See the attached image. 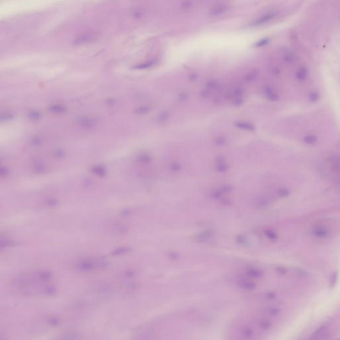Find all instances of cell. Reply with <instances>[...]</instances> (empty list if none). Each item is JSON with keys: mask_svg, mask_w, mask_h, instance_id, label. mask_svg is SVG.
<instances>
[{"mask_svg": "<svg viewBox=\"0 0 340 340\" xmlns=\"http://www.w3.org/2000/svg\"><path fill=\"white\" fill-rule=\"evenodd\" d=\"M215 167L217 171L221 174H225L227 172L229 169V163L226 161L225 157L222 155L218 156L216 158Z\"/></svg>", "mask_w": 340, "mask_h": 340, "instance_id": "3", "label": "cell"}, {"mask_svg": "<svg viewBox=\"0 0 340 340\" xmlns=\"http://www.w3.org/2000/svg\"><path fill=\"white\" fill-rule=\"evenodd\" d=\"M80 123L81 124H82L83 126L87 127V126H93L94 124L95 123V121L90 119V118H82V119L80 120Z\"/></svg>", "mask_w": 340, "mask_h": 340, "instance_id": "18", "label": "cell"}, {"mask_svg": "<svg viewBox=\"0 0 340 340\" xmlns=\"http://www.w3.org/2000/svg\"><path fill=\"white\" fill-rule=\"evenodd\" d=\"M188 97V94L186 93H182L181 94H179V96H178V98L180 100V101H185V99H187Z\"/></svg>", "mask_w": 340, "mask_h": 340, "instance_id": "25", "label": "cell"}, {"mask_svg": "<svg viewBox=\"0 0 340 340\" xmlns=\"http://www.w3.org/2000/svg\"><path fill=\"white\" fill-rule=\"evenodd\" d=\"M138 159L140 162L144 163H149L152 161L151 156L147 153H142L139 156Z\"/></svg>", "mask_w": 340, "mask_h": 340, "instance_id": "13", "label": "cell"}, {"mask_svg": "<svg viewBox=\"0 0 340 340\" xmlns=\"http://www.w3.org/2000/svg\"><path fill=\"white\" fill-rule=\"evenodd\" d=\"M274 15H275L274 13H268V14L264 15L263 16H261V17H258V19H256V20L253 21L251 23V25H252V26H255V27L264 25V23L268 22L270 20H271L272 18L273 17Z\"/></svg>", "mask_w": 340, "mask_h": 340, "instance_id": "6", "label": "cell"}, {"mask_svg": "<svg viewBox=\"0 0 340 340\" xmlns=\"http://www.w3.org/2000/svg\"><path fill=\"white\" fill-rule=\"evenodd\" d=\"M206 86L207 87V90H217L218 86H219V85H218V83L217 80H211L207 82Z\"/></svg>", "mask_w": 340, "mask_h": 340, "instance_id": "15", "label": "cell"}, {"mask_svg": "<svg viewBox=\"0 0 340 340\" xmlns=\"http://www.w3.org/2000/svg\"><path fill=\"white\" fill-rule=\"evenodd\" d=\"M244 101L245 99L243 98V96L237 97V98H234L232 104H233V105H234V106H241V105H242V104H243Z\"/></svg>", "mask_w": 340, "mask_h": 340, "instance_id": "19", "label": "cell"}, {"mask_svg": "<svg viewBox=\"0 0 340 340\" xmlns=\"http://www.w3.org/2000/svg\"><path fill=\"white\" fill-rule=\"evenodd\" d=\"M50 109L51 111L55 112H63L64 111V108L60 105H54V106H51Z\"/></svg>", "mask_w": 340, "mask_h": 340, "instance_id": "20", "label": "cell"}, {"mask_svg": "<svg viewBox=\"0 0 340 340\" xmlns=\"http://www.w3.org/2000/svg\"><path fill=\"white\" fill-rule=\"evenodd\" d=\"M226 137L224 136H219L217 137L215 140V144L218 146H221V145H223L226 144Z\"/></svg>", "mask_w": 340, "mask_h": 340, "instance_id": "17", "label": "cell"}, {"mask_svg": "<svg viewBox=\"0 0 340 340\" xmlns=\"http://www.w3.org/2000/svg\"><path fill=\"white\" fill-rule=\"evenodd\" d=\"M235 241L237 244H239L240 245H247L248 242L247 238L245 236H244L243 234H239V235L236 236Z\"/></svg>", "mask_w": 340, "mask_h": 340, "instance_id": "16", "label": "cell"}, {"mask_svg": "<svg viewBox=\"0 0 340 340\" xmlns=\"http://www.w3.org/2000/svg\"><path fill=\"white\" fill-rule=\"evenodd\" d=\"M150 110V107L149 106H141L136 110V112L138 114H145Z\"/></svg>", "mask_w": 340, "mask_h": 340, "instance_id": "21", "label": "cell"}, {"mask_svg": "<svg viewBox=\"0 0 340 340\" xmlns=\"http://www.w3.org/2000/svg\"><path fill=\"white\" fill-rule=\"evenodd\" d=\"M182 7L184 9H190L193 7V4L191 1H183L182 3Z\"/></svg>", "mask_w": 340, "mask_h": 340, "instance_id": "22", "label": "cell"}, {"mask_svg": "<svg viewBox=\"0 0 340 340\" xmlns=\"http://www.w3.org/2000/svg\"><path fill=\"white\" fill-rule=\"evenodd\" d=\"M95 172L96 173V174L101 175L102 173H104V169H102L101 168H97L95 169Z\"/></svg>", "mask_w": 340, "mask_h": 340, "instance_id": "27", "label": "cell"}, {"mask_svg": "<svg viewBox=\"0 0 340 340\" xmlns=\"http://www.w3.org/2000/svg\"><path fill=\"white\" fill-rule=\"evenodd\" d=\"M169 117V112L168 111L161 112L158 116V122L160 123H163L166 122Z\"/></svg>", "mask_w": 340, "mask_h": 340, "instance_id": "14", "label": "cell"}, {"mask_svg": "<svg viewBox=\"0 0 340 340\" xmlns=\"http://www.w3.org/2000/svg\"><path fill=\"white\" fill-rule=\"evenodd\" d=\"M214 234L215 232L213 229H205V230L202 231L200 233L197 234L195 237H194V239L198 242L204 243V242H207L208 241H211V239L214 237Z\"/></svg>", "mask_w": 340, "mask_h": 340, "instance_id": "2", "label": "cell"}, {"mask_svg": "<svg viewBox=\"0 0 340 340\" xmlns=\"http://www.w3.org/2000/svg\"><path fill=\"white\" fill-rule=\"evenodd\" d=\"M94 38V37L90 34H85L80 35L79 37H77V39L75 40V44H81V43H85L89 42L93 40Z\"/></svg>", "mask_w": 340, "mask_h": 340, "instance_id": "8", "label": "cell"}, {"mask_svg": "<svg viewBox=\"0 0 340 340\" xmlns=\"http://www.w3.org/2000/svg\"><path fill=\"white\" fill-rule=\"evenodd\" d=\"M230 9V6L227 4H221L215 5L210 10L209 14L212 16H218L225 14Z\"/></svg>", "mask_w": 340, "mask_h": 340, "instance_id": "4", "label": "cell"}, {"mask_svg": "<svg viewBox=\"0 0 340 340\" xmlns=\"http://www.w3.org/2000/svg\"><path fill=\"white\" fill-rule=\"evenodd\" d=\"M258 75V70H253V71H250L249 73H248L246 76L244 78V80L245 82H252L256 79Z\"/></svg>", "mask_w": 340, "mask_h": 340, "instance_id": "10", "label": "cell"}, {"mask_svg": "<svg viewBox=\"0 0 340 340\" xmlns=\"http://www.w3.org/2000/svg\"><path fill=\"white\" fill-rule=\"evenodd\" d=\"M169 169L173 172H179L182 169V166L178 161H172L169 165Z\"/></svg>", "mask_w": 340, "mask_h": 340, "instance_id": "12", "label": "cell"}, {"mask_svg": "<svg viewBox=\"0 0 340 340\" xmlns=\"http://www.w3.org/2000/svg\"><path fill=\"white\" fill-rule=\"evenodd\" d=\"M198 75L195 73V72H193V73H191L190 75V76H189V79H190V80L191 81H193V80H196L197 79H198Z\"/></svg>", "mask_w": 340, "mask_h": 340, "instance_id": "24", "label": "cell"}, {"mask_svg": "<svg viewBox=\"0 0 340 340\" xmlns=\"http://www.w3.org/2000/svg\"><path fill=\"white\" fill-rule=\"evenodd\" d=\"M264 234L267 239L271 240V241H275L278 237L276 232L271 230V229H266V230H264Z\"/></svg>", "mask_w": 340, "mask_h": 340, "instance_id": "11", "label": "cell"}, {"mask_svg": "<svg viewBox=\"0 0 340 340\" xmlns=\"http://www.w3.org/2000/svg\"><path fill=\"white\" fill-rule=\"evenodd\" d=\"M313 234L317 237L325 238V237H328L330 234V231H329L327 226H326L325 225H319L314 226V229H313Z\"/></svg>", "mask_w": 340, "mask_h": 340, "instance_id": "5", "label": "cell"}, {"mask_svg": "<svg viewBox=\"0 0 340 340\" xmlns=\"http://www.w3.org/2000/svg\"><path fill=\"white\" fill-rule=\"evenodd\" d=\"M39 113L38 112H31L30 114H29V117H31V118H35V119H37V118H38L39 117Z\"/></svg>", "mask_w": 340, "mask_h": 340, "instance_id": "26", "label": "cell"}, {"mask_svg": "<svg viewBox=\"0 0 340 340\" xmlns=\"http://www.w3.org/2000/svg\"><path fill=\"white\" fill-rule=\"evenodd\" d=\"M268 42V39L267 38L264 39H261V40H260V41H258L256 43H255L253 46H254V47H262V46L266 45Z\"/></svg>", "mask_w": 340, "mask_h": 340, "instance_id": "23", "label": "cell"}, {"mask_svg": "<svg viewBox=\"0 0 340 340\" xmlns=\"http://www.w3.org/2000/svg\"><path fill=\"white\" fill-rule=\"evenodd\" d=\"M232 190H233V187L231 185H223L219 187L214 189L210 193V197L213 199L219 200L222 202L224 199H226L225 197V194L231 192Z\"/></svg>", "mask_w": 340, "mask_h": 340, "instance_id": "1", "label": "cell"}, {"mask_svg": "<svg viewBox=\"0 0 340 340\" xmlns=\"http://www.w3.org/2000/svg\"><path fill=\"white\" fill-rule=\"evenodd\" d=\"M156 63V59H153V60L145 62V63H144L137 64V65L135 67V68H136V69H149V68H150V67H152L153 65H154Z\"/></svg>", "mask_w": 340, "mask_h": 340, "instance_id": "9", "label": "cell"}, {"mask_svg": "<svg viewBox=\"0 0 340 340\" xmlns=\"http://www.w3.org/2000/svg\"><path fill=\"white\" fill-rule=\"evenodd\" d=\"M234 125L235 127L238 128L239 129H245V130L248 131H254L255 130L256 127L254 124L252 123L244 122V121H237L234 123Z\"/></svg>", "mask_w": 340, "mask_h": 340, "instance_id": "7", "label": "cell"}]
</instances>
